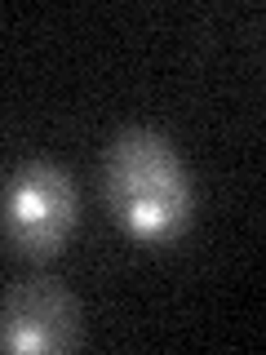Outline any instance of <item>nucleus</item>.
<instances>
[{"instance_id":"obj_3","label":"nucleus","mask_w":266,"mask_h":355,"mask_svg":"<svg viewBox=\"0 0 266 355\" xmlns=\"http://www.w3.org/2000/svg\"><path fill=\"white\" fill-rule=\"evenodd\" d=\"M85 347L76 293L53 275H27L0 293V355H66Z\"/></svg>"},{"instance_id":"obj_2","label":"nucleus","mask_w":266,"mask_h":355,"mask_svg":"<svg viewBox=\"0 0 266 355\" xmlns=\"http://www.w3.org/2000/svg\"><path fill=\"white\" fill-rule=\"evenodd\" d=\"M80 227L76 178L53 160H22L0 196V240L27 262L58 258Z\"/></svg>"},{"instance_id":"obj_1","label":"nucleus","mask_w":266,"mask_h":355,"mask_svg":"<svg viewBox=\"0 0 266 355\" xmlns=\"http://www.w3.org/2000/svg\"><path fill=\"white\" fill-rule=\"evenodd\" d=\"M103 200L138 244H173L195 218V182L160 129L125 125L103 151Z\"/></svg>"}]
</instances>
